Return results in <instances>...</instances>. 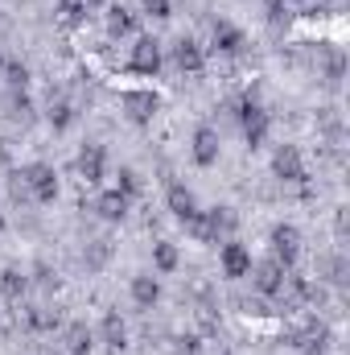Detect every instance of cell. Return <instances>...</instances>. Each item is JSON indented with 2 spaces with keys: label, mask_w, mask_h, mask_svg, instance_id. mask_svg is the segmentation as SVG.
<instances>
[{
  "label": "cell",
  "mask_w": 350,
  "mask_h": 355,
  "mask_svg": "<svg viewBox=\"0 0 350 355\" xmlns=\"http://www.w3.org/2000/svg\"><path fill=\"white\" fill-rule=\"evenodd\" d=\"M210 42H214V50H219V54H243V46H248L243 29H235L231 21H214Z\"/></svg>",
  "instance_id": "cell-13"
},
{
  "label": "cell",
  "mask_w": 350,
  "mask_h": 355,
  "mask_svg": "<svg viewBox=\"0 0 350 355\" xmlns=\"http://www.w3.org/2000/svg\"><path fill=\"white\" fill-rule=\"evenodd\" d=\"M140 8H145L149 17H157V21L174 17V0H140Z\"/></svg>",
  "instance_id": "cell-31"
},
{
  "label": "cell",
  "mask_w": 350,
  "mask_h": 355,
  "mask_svg": "<svg viewBox=\"0 0 350 355\" xmlns=\"http://www.w3.org/2000/svg\"><path fill=\"white\" fill-rule=\"evenodd\" d=\"M107 33H111V37L136 33V12H132L128 4H111V8H107Z\"/></svg>",
  "instance_id": "cell-18"
},
{
  "label": "cell",
  "mask_w": 350,
  "mask_h": 355,
  "mask_svg": "<svg viewBox=\"0 0 350 355\" xmlns=\"http://www.w3.org/2000/svg\"><path fill=\"white\" fill-rule=\"evenodd\" d=\"M17 178L25 182V190H29L33 202H54V198H58V174H54V166H46V162H29Z\"/></svg>",
  "instance_id": "cell-3"
},
{
  "label": "cell",
  "mask_w": 350,
  "mask_h": 355,
  "mask_svg": "<svg viewBox=\"0 0 350 355\" xmlns=\"http://www.w3.org/2000/svg\"><path fill=\"white\" fill-rule=\"evenodd\" d=\"M272 257L284 268L297 265V257H301V232H297L293 223H276V227H272Z\"/></svg>",
  "instance_id": "cell-7"
},
{
  "label": "cell",
  "mask_w": 350,
  "mask_h": 355,
  "mask_svg": "<svg viewBox=\"0 0 350 355\" xmlns=\"http://www.w3.org/2000/svg\"><path fill=\"white\" fill-rule=\"evenodd\" d=\"M128 194H120V190H103V194H95V202H91V211L99 215V219H107V223H120L124 215H128Z\"/></svg>",
  "instance_id": "cell-12"
},
{
  "label": "cell",
  "mask_w": 350,
  "mask_h": 355,
  "mask_svg": "<svg viewBox=\"0 0 350 355\" xmlns=\"http://www.w3.org/2000/svg\"><path fill=\"white\" fill-rule=\"evenodd\" d=\"M8 116L17 124H33V99L25 91H8Z\"/></svg>",
  "instance_id": "cell-25"
},
{
  "label": "cell",
  "mask_w": 350,
  "mask_h": 355,
  "mask_svg": "<svg viewBox=\"0 0 350 355\" xmlns=\"http://www.w3.org/2000/svg\"><path fill=\"white\" fill-rule=\"evenodd\" d=\"M169 58H174V67L181 75H202V67H206V54H202V46L194 37H177Z\"/></svg>",
  "instance_id": "cell-10"
},
{
  "label": "cell",
  "mask_w": 350,
  "mask_h": 355,
  "mask_svg": "<svg viewBox=\"0 0 350 355\" xmlns=\"http://www.w3.org/2000/svg\"><path fill=\"white\" fill-rule=\"evenodd\" d=\"M223 355H231V352H223Z\"/></svg>",
  "instance_id": "cell-37"
},
{
  "label": "cell",
  "mask_w": 350,
  "mask_h": 355,
  "mask_svg": "<svg viewBox=\"0 0 350 355\" xmlns=\"http://www.w3.org/2000/svg\"><path fill=\"white\" fill-rule=\"evenodd\" d=\"M0 75H4V83L12 91H25V83H29V67H25L21 58H4V62H0Z\"/></svg>",
  "instance_id": "cell-24"
},
{
  "label": "cell",
  "mask_w": 350,
  "mask_h": 355,
  "mask_svg": "<svg viewBox=\"0 0 350 355\" xmlns=\"http://www.w3.org/2000/svg\"><path fill=\"white\" fill-rule=\"evenodd\" d=\"M219 265H223V277L239 281V277H248V272H252V252H248L239 240H227V244L219 248Z\"/></svg>",
  "instance_id": "cell-11"
},
{
  "label": "cell",
  "mask_w": 350,
  "mask_h": 355,
  "mask_svg": "<svg viewBox=\"0 0 350 355\" xmlns=\"http://www.w3.org/2000/svg\"><path fill=\"white\" fill-rule=\"evenodd\" d=\"M116 190H120V194H128V198H136V194H140V174L124 166V170H120V182H116Z\"/></svg>",
  "instance_id": "cell-29"
},
{
  "label": "cell",
  "mask_w": 350,
  "mask_h": 355,
  "mask_svg": "<svg viewBox=\"0 0 350 355\" xmlns=\"http://www.w3.org/2000/svg\"><path fill=\"white\" fill-rule=\"evenodd\" d=\"M25 327L37 331V335H42V331H54V327H58V310H50V306H29V310H25Z\"/></svg>",
  "instance_id": "cell-23"
},
{
  "label": "cell",
  "mask_w": 350,
  "mask_h": 355,
  "mask_svg": "<svg viewBox=\"0 0 350 355\" xmlns=\"http://www.w3.org/2000/svg\"><path fill=\"white\" fill-rule=\"evenodd\" d=\"M177 352L194 355V352H198V335H181V339H177Z\"/></svg>",
  "instance_id": "cell-35"
},
{
  "label": "cell",
  "mask_w": 350,
  "mask_h": 355,
  "mask_svg": "<svg viewBox=\"0 0 350 355\" xmlns=\"http://www.w3.org/2000/svg\"><path fill=\"white\" fill-rule=\"evenodd\" d=\"M58 12H62L66 25H83V17H87V0H58Z\"/></svg>",
  "instance_id": "cell-28"
},
{
  "label": "cell",
  "mask_w": 350,
  "mask_h": 355,
  "mask_svg": "<svg viewBox=\"0 0 350 355\" xmlns=\"http://www.w3.org/2000/svg\"><path fill=\"white\" fill-rule=\"evenodd\" d=\"M235 107V120H239V128H243V137H248V145L252 149H260L264 141H268V112L260 107V99L256 95H243V99H235L231 103Z\"/></svg>",
  "instance_id": "cell-2"
},
{
  "label": "cell",
  "mask_w": 350,
  "mask_h": 355,
  "mask_svg": "<svg viewBox=\"0 0 350 355\" xmlns=\"http://www.w3.org/2000/svg\"><path fill=\"white\" fill-rule=\"evenodd\" d=\"M0 293H4V302H21L29 293V277L21 268H4L0 272Z\"/></svg>",
  "instance_id": "cell-20"
},
{
  "label": "cell",
  "mask_w": 350,
  "mask_h": 355,
  "mask_svg": "<svg viewBox=\"0 0 350 355\" xmlns=\"http://www.w3.org/2000/svg\"><path fill=\"white\" fill-rule=\"evenodd\" d=\"M62 343H66V355H87L91 352V327L87 322H71L66 327V335H62Z\"/></svg>",
  "instance_id": "cell-21"
},
{
  "label": "cell",
  "mask_w": 350,
  "mask_h": 355,
  "mask_svg": "<svg viewBox=\"0 0 350 355\" xmlns=\"http://www.w3.org/2000/svg\"><path fill=\"white\" fill-rule=\"evenodd\" d=\"M128 71H136V75H157V71H161V42H157V37H136L132 54H128Z\"/></svg>",
  "instance_id": "cell-8"
},
{
  "label": "cell",
  "mask_w": 350,
  "mask_h": 355,
  "mask_svg": "<svg viewBox=\"0 0 350 355\" xmlns=\"http://www.w3.org/2000/svg\"><path fill=\"white\" fill-rule=\"evenodd\" d=\"M288 343H293V347H301L305 355H326V347H330V327H326L322 318H309L301 331H293V335H288Z\"/></svg>",
  "instance_id": "cell-5"
},
{
  "label": "cell",
  "mask_w": 350,
  "mask_h": 355,
  "mask_svg": "<svg viewBox=\"0 0 350 355\" xmlns=\"http://www.w3.org/2000/svg\"><path fill=\"white\" fill-rule=\"evenodd\" d=\"M264 4H268V21H272V25H284V21H288L284 0H264Z\"/></svg>",
  "instance_id": "cell-33"
},
{
  "label": "cell",
  "mask_w": 350,
  "mask_h": 355,
  "mask_svg": "<svg viewBox=\"0 0 350 355\" xmlns=\"http://www.w3.org/2000/svg\"><path fill=\"white\" fill-rule=\"evenodd\" d=\"M248 277H252V285H256L260 297H280V293H284V281H288V268L280 265L276 257H268L260 265H252Z\"/></svg>",
  "instance_id": "cell-4"
},
{
  "label": "cell",
  "mask_w": 350,
  "mask_h": 355,
  "mask_svg": "<svg viewBox=\"0 0 350 355\" xmlns=\"http://www.w3.org/2000/svg\"><path fill=\"white\" fill-rule=\"evenodd\" d=\"M95 4H103V0H87V8H95Z\"/></svg>",
  "instance_id": "cell-36"
},
{
  "label": "cell",
  "mask_w": 350,
  "mask_h": 355,
  "mask_svg": "<svg viewBox=\"0 0 350 355\" xmlns=\"http://www.w3.org/2000/svg\"><path fill=\"white\" fill-rule=\"evenodd\" d=\"M120 103H124V112H128L132 124H149V120L161 112V95H157V91H124Z\"/></svg>",
  "instance_id": "cell-6"
},
{
  "label": "cell",
  "mask_w": 350,
  "mask_h": 355,
  "mask_svg": "<svg viewBox=\"0 0 350 355\" xmlns=\"http://www.w3.org/2000/svg\"><path fill=\"white\" fill-rule=\"evenodd\" d=\"M272 174L280 178V182H288V186H301V182H305V162H301V153H297L293 145H280V149L272 153Z\"/></svg>",
  "instance_id": "cell-9"
},
{
  "label": "cell",
  "mask_w": 350,
  "mask_h": 355,
  "mask_svg": "<svg viewBox=\"0 0 350 355\" xmlns=\"http://www.w3.org/2000/svg\"><path fill=\"white\" fill-rule=\"evenodd\" d=\"M342 75H347L342 50H326V83H342Z\"/></svg>",
  "instance_id": "cell-27"
},
{
  "label": "cell",
  "mask_w": 350,
  "mask_h": 355,
  "mask_svg": "<svg viewBox=\"0 0 350 355\" xmlns=\"http://www.w3.org/2000/svg\"><path fill=\"white\" fill-rule=\"evenodd\" d=\"M132 302H136L140 310H153V306L161 302V281H157L153 272H136V277H132Z\"/></svg>",
  "instance_id": "cell-16"
},
{
  "label": "cell",
  "mask_w": 350,
  "mask_h": 355,
  "mask_svg": "<svg viewBox=\"0 0 350 355\" xmlns=\"http://www.w3.org/2000/svg\"><path fill=\"white\" fill-rule=\"evenodd\" d=\"M37 285H42V289H58V272H50L46 265H37Z\"/></svg>",
  "instance_id": "cell-34"
},
{
  "label": "cell",
  "mask_w": 350,
  "mask_h": 355,
  "mask_svg": "<svg viewBox=\"0 0 350 355\" xmlns=\"http://www.w3.org/2000/svg\"><path fill=\"white\" fill-rule=\"evenodd\" d=\"M75 166H79V174L87 178V182H103V174H107V153H103V145H83L79 157H75Z\"/></svg>",
  "instance_id": "cell-15"
},
{
  "label": "cell",
  "mask_w": 350,
  "mask_h": 355,
  "mask_svg": "<svg viewBox=\"0 0 350 355\" xmlns=\"http://www.w3.org/2000/svg\"><path fill=\"white\" fill-rule=\"evenodd\" d=\"M194 162H198L202 170H210V166L219 162V132H214L210 124L194 128Z\"/></svg>",
  "instance_id": "cell-14"
},
{
  "label": "cell",
  "mask_w": 350,
  "mask_h": 355,
  "mask_svg": "<svg viewBox=\"0 0 350 355\" xmlns=\"http://www.w3.org/2000/svg\"><path fill=\"white\" fill-rule=\"evenodd\" d=\"M107 257H111V244H107V240H91V248H87V265H91V268H99L103 261H107Z\"/></svg>",
  "instance_id": "cell-30"
},
{
  "label": "cell",
  "mask_w": 350,
  "mask_h": 355,
  "mask_svg": "<svg viewBox=\"0 0 350 355\" xmlns=\"http://www.w3.org/2000/svg\"><path fill=\"white\" fill-rule=\"evenodd\" d=\"M169 211H174V219H190V215H198V198H194V190L190 186H181V182H174L169 186Z\"/></svg>",
  "instance_id": "cell-17"
},
{
  "label": "cell",
  "mask_w": 350,
  "mask_h": 355,
  "mask_svg": "<svg viewBox=\"0 0 350 355\" xmlns=\"http://www.w3.org/2000/svg\"><path fill=\"white\" fill-rule=\"evenodd\" d=\"M153 265L161 268V272H174V268H177V248L169 244V240L153 244Z\"/></svg>",
  "instance_id": "cell-26"
},
{
  "label": "cell",
  "mask_w": 350,
  "mask_h": 355,
  "mask_svg": "<svg viewBox=\"0 0 350 355\" xmlns=\"http://www.w3.org/2000/svg\"><path fill=\"white\" fill-rule=\"evenodd\" d=\"M235 211L231 207H210V211H198L185 219V232L198 240V244H219L227 232H235Z\"/></svg>",
  "instance_id": "cell-1"
},
{
  "label": "cell",
  "mask_w": 350,
  "mask_h": 355,
  "mask_svg": "<svg viewBox=\"0 0 350 355\" xmlns=\"http://www.w3.org/2000/svg\"><path fill=\"white\" fill-rule=\"evenodd\" d=\"M284 8H288V12H301V17H317L326 4H322V0H284Z\"/></svg>",
  "instance_id": "cell-32"
},
{
  "label": "cell",
  "mask_w": 350,
  "mask_h": 355,
  "mask_svg": "<svg viewBox=\"0 0 350 355\" xmlns=\"http://www.w3.org/2000/svg\"><path fill=\"white\" fill-rule=\"evenodd\" d=\"M99 331H103V343H107L111 352H124V347H128V327H124V318H120L116 310L103 314V327H99Z\"/></svg>",
  "instance_id": "cell-19"
},
{
  "label": "cell",
  "mask_w": 350,
  "mask_h": 355,
  "mask_svg": "<svg viewBox=\"0 0 350 355\" xmlns=\"http://www.w3.org/2000/svg\"><path fill=\"white\" fill-rule=\"evenodd\" d=\"M46 120H50L58 132H66V128L75 124V103H71V99H62V95H58V99H50V107H46Z\"/></svg>",
  "instance_id": "cell-22"
}]
</instances>
